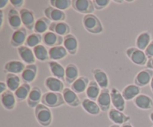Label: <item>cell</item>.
I'll return each mask as SVG.
<instances>
[{
  "label": "cell",
  "mask_w": 153,
  "mask_h": 127,
  "mask_svg": "<svg viewBox=\"0 0 153 127\" xmlns=\"http://www.w3.org/2000/svg\"><path fill=\"white\" fill-rule=\"evenodd\" d=\"M82 24L84 28L91 34H99L103 31V25L101 21L96 15L93 13L84 16Z\"/></svg>",
  "instance_id": "6da1fadb"
},
{
  "label": "cell",
  "mask_w": 153,
  "mask_h": 127,
  "mask_svg": "<svg viewBox=\"0 0 153 127\" xmlns=\"http://www.w3.org/2000/svg\"><path fill=\"white\" fill-rule=\"evenodd\" d=\"M34 115L37 122L43 126H48L52 123V114L51 110L42 103L34 108Z\"/></svg>",
  "instance_id": "7a4b0ae2"
},
{
  "label": "cell",
  "mask_w": 153,
  "mask_h": 127,
  "mask_svg": "<svg viewBox=\"0 0 153 127\" xmlns=\"http://www.w3.org/2000/svg\"><path fill=\"white\" fill-rule=\"evenodd\" d=\"M41 102L48 108H57L63 105L65 101L61 93L48 91L43 94Z\"/></svg>",
  "instance_id": "3957f363"
},
{
  "label": "cell",
  "mask_w": 153,
  "mask_h": 127,
  "mask_svg": "<svg viewBox=\"0 0 153 127\" xmlns=\"http://www.w3.org/2000/svg\"><path fill=\"white\" fill-rule=\"evenodd\" d=\"M126 54L131 62L138 66L146 65L148 58L143 51L137 47H129L126 50Z\"/></svg>",
  "instance_id": "277c9868"
},
{
  "label": "cell",
  "mask_w": 153,
  "mask_h": 127,
  "mask_svg": "<svg viewBox=\"0 0 153 127\" xmlns=\"http://www.w3.org/2000/svg\"><path fill=\"white\" fill-rule=\"evenodd\" d=\"M72 7L76 11L83 14H91L95 10L94 3L91 0H73Z\"/></svg>",
  "instance_id": "5b68a950"
},
{
  "label": "cell",
  "mask_w": 153,
  "mask_h": 127,
  "mask_svg": "<svg viewBox=\"0 0 153 127\" xmlns=\"http://www.w3.org/2000/svg\"><path fill=\"white\" fill-rule=\"evenodd\" d=\"M153 77V70L146 68L137 73L134 79V83L137 86L142 88L150 84Z\"/></svg>",
  "instance_id": "8992f818"
},
{
  "label": "cell",
  "mask_w": 153,
  "mask_h": 127,
  "mask_svg": "<svg viewBox=\"0 0 153 127\" xmlns=\"http://www.w3.org/2000/svg\"><path fill=\"white\" fill-rule=\"evenodd\" d=\"M110 91L111 104L113 105L114 108L123 112L126 108V100L122 93L120 92L119 90L116 88H112Z\"/></svg>",
  "instance_id": "52a82bcc"
},
{
  "label": "cell",
  "mask_w": 153,
  "mask_h": 127,
  "mask_svg": "<svg viewBox=\"0 0 153 127\" xmlns=\"http://www.w3.org/2000/svg\"><path fill=\"white\" fill-rule=\"evenodd\" d=\"M42 42L45 46H47L50 48L57 46H61V44L64 43V37L49 31L43 34Z\"/></svg>",
  "instance_id": "ba28073f"
},
{
  "label": "cell",
  "mask_w": 153,
  "mask_h": 127,
  "mask_svg": "<svg viewBox=\"0 0 153 127\" xmlns=\"http://www.w3.org/2000/svg\"><path fill=\"white\" fill-rule=\"evenodd\" d=\"M97 102L102 111H109L111 104V91L108 88L101 90Z\"/></svg>",
  "instance_id": "9c48e42d"
},
{
  "label": "cell",
  "mask_w": 153,
  "mask_h": 127,
  "mask_svg": "<svg viewBox=\"0 0 153 127\" xmlns=\"http://www.w3.org/2000/svg\"><path fill=\"white\" fill-rule=\"evenodd\" d=\"M19 14L22 23L25 28H28V30H34L36 22L34 13L28 8H22L19 10Z\"/></svg>",
  "instance_id": "30bf717a"
},
{
  "label": "cell",
  "mask_w": 153,
  "mask_h": 127,
  "mask_svg": "<svg viewBox=\"0 0 153 127\" xmlns=\"http://www.w3.org/2000/svg\"><path fill=\"white\" fill-rule=\"evenodd\" d=\"M28 37V32L25 28H20L12 34L10 44L13 47H20L23 46Z\"/></svg>",
  "instance_id": "8fae6325"
},
{
  "label": "cell",
  "mask_w": 153,
  "mask_h": 127,
  "mask_svg": "<svg viewBox=\"0 0 153 127\" xmlns=\"http://www.w3.org/2000/svg\"><path fill=\"white\" fill-rule=\"evenodd\" d=\"M45 87L51 92L61 93L64 90V85L63 81L54 76H49L45 79Z\"/></svg>",
  "instance_id": "7c38bea8"
},
{
  "label": "cell",
  "mask_w": 153,
  "mask_h": 127,
  "mask_svg": "<svg viewBox=\"0 0 153 127\" xmlns=\"http://www.w3.org/2000/svg\"><path fill=\"white\" fill-rule=\"evenodd\" d=\"M44 14L46 17L52 22H64L67 18L65 13L63 10H58L52 6L45 8Z\"/></svg>",
  "instance_id": "4fadbf2b"
},
{
  "label": "cell",
  "mask_w": 153,
  "mask_h": 127,
  "mask_svg": "<svg viewBox=\"0 0 153 127\" xmlns=\"http://www.w3.org/2000/svg\"><path fill=\"white\" fill-rule=\"evenodd\" d=\"M17 53L22 62L25 64H28V65H29V64H34L35 63V55L31 48L26 46H22L20 47H18Z\"/></svg>",
  "instance_id": "5bb4252c"
},
{
  "label": "cell",
  "mask_w": 153,
  "mask_h": 127,
  "mask_svg": "<svg viewBox=\"0 0 153 127\" xmlns=\"http://www.w3.org/2000/svg\"><path fill=\"white\" fill-rule=\"evenodd\" d=\"M133 103L138 108L142 110H149L153 108V100L149 96L140 94L133 100Z\"/></svg>",
  "instance_id": "9a60e30c"
},
{
  "label": "cell",
  "mask_w": 153,
  "mask_h": 127,
  "mask_svg": "<svg viewBox=\"0 0 153 127\" xmlns=\"http://www.w3.org/2000/svg\"><path fill=\"white\" fill-rule=\"evenodd\" d=\"M108 115L109 119L117 125H123L130 120L129 116H127L123 112L120 111L114 108L109 110Z\"/></svg>",
  "instance_id": "2e32d148"
},
{
  "label": "cell",
  "mask_w": 153,
  "mask_h": 127,
  "mask_svg": "<svg viewBox=\"0 0 153 127\" xmlns=\"http://www.w3.org/2000/svg\"><path fill=\"white\" fill-rule=\"evenodd\" d=\"M38 68L36 64H29L25 67V70L21 73V78L24 83L30 84L35 80L37 76Z\"/></svg>",
  "instance_id": "e0dca14e"
},
{
  "label": "cell",
  "mask_w": 153,
  "mask_h": 127,
  "mask_svg": "<svg viewBox=\"0 0 153 127\" xmlns=\"http://www.w3.org/2000/svg\"><path fill=\"white\" fill-rule=\"evenodd\" d=\"M42 91L40 88L37 86H34L31 88V91H30L28 97L27 98V104L30 108H35L42 100Z\"/></svg>",
  "instance_id": "ac0fdd59"
},
{
  "label": "cell",
  "mask_w": 153,
  "mask_h": 127,
  "mask_svg": "<svg viewBox=\"0 0 153 127\" xmlns=\"http://www.w3.org/2000/svg\"><path fill=\"white\" fill-rule=\"evenodd\" d=\"M1 105L6 110L11 111L16 106V99L14 94L10 90H7L1 94Z\"/></svg>",
  "instance_id": "d6986e66"
},
{
  "label": "cell",
  "mask_w": 153,
  "mask_h": 127,
  "mask_svg": "<svg viewBox=\"0 0 153 127\" xmlns=\"http://www.w3.org/2000/svg\"><path fill=\"white\" fill-rule=\"evenodd\" d=\"M93 76L94 79L102 89H106L109 86V79L107 73L102 70L99 68L93 69Z\"/></svg>",
  "instance_id": "ffe728a7"
},
{
  "label": "cell",
  "mask_w": 153,
  "mask_h": 127,
  "mask_svg": "<svg viewBox=\"0 0 153 127\" xmlns=\"http://www.w3.org/2000/svg\"><path fill=\"white\" fill-rule=\"evenodd\" d=\"M62 95L65 103L71 107H77L81 104V100L78 97L77 94L75 93L71 88H64V91L62 92Z\"/></svg>",
  "instance_id": "44dd1931"
},
{
  "label": "cell",
  "mask_w": 153,
  "mask_h": 127,
  "mask_svg": "<svg viewBox=\"0 0 153 127\" xmlns=\"http://www.w3.org/2000/svg\"><path fill=\"white\" fill-rule=\"evenodd\" d=\"M64 46L70 55H76L79 48V43L76 36L70 34L64 37Z\"/></svg>",
  "instance_id": "7402d4cb"
},
{
  "label": "cell",
  "mask_w": 153,
  "mask_h": 127,
  "mask_svg": "<svg viewBox=\"0 0 153 127\" xmlns=\"http://www.w3.org/2000/svg\"><path fill=\"white\" fill-rule=\"evenodd\" d=\"M7 22L12 29L15 31L19 29L22 24L19 12H18V10L15 8L10 9L7 13Z\"/></svg>",
  "instance_id": "603a6c76"
},
{
  "label": "cell",
  "mask_w": 153,
  "mask_h": 127,
  "mask_svg": "<svg viewBox=\"0 0 153 127\" xmlns=\"http://www.w3.org/2000/svg\"><path fill=\"white\" fill-rule=\"evenodd\" d=\"M49 31L64 37L70 34V27L66 22H52Z\"/></svg>",
  "instance_id": "cb8c5ba5"
},
{
  "label": "cell",
  "mask_w": 153,
  "mask_h": 127,
  "mask_svg": "<svg viewBox=\"0 0 153 127\" xmlns=\"http://www.w3.org/2000/svg\"><path fill=\"white\" fill-rule=\"evenodd\" d=\"M25 63L20 61L13 60L6 63L4 66V71L8 73H13V74H19L22 73L25 70Z\"/></svg>",
  "instance_id": "d4e9b609"
},
{
  "label": "cell",
  "mask_w": 153,
  "mask_h": 127,
  "mask_svg": "<svg viewBox=\"0 0 153 127\" xmlns=\"http://www.w3.org/2000/svg\"><path fill=\"white\" fill-rule=\"evenodd\" d=\"M48 67L54 77L61 81L65 80V68L61 64L55 61H48Z\"/></svg>",
  "instance_id": "484cf974"
},
{
  "label": "cell",
  "mask_w": 153,
  "mask_h": 127,
  "mask_svg": "<svg viewBox=\"0 0 153 127\" xmlns=\"http://www.w3.org/2000/svg\"><path fill=\"white\" fill-rule=\"evenodd\" d=\"M68 52L64 46H57L49 48V59L52 61H58L62 60L67 56Z\"/></svg>",
  "instance_id": "4316f807"
},
{
  "label": "cell",
  "mask_w": 153,
  "mask_h": 127,
  "mask_svg": "<svg viewBox=\"0 0 153 127\" xmlns=\"http://www.w3.org/2000/svg\"><path fill=\"white\" fill-rule=\"evenodd\" d=\"M140 92H141V88L140 87L137 86L136 85H128L123 89L121 93L126 101H129L134 100L137 96L140 95Z\"/></svg>",
  "instance_id": "83f0119b"
},
{
  "label": "cell",
  "mask_w": 153,
  "mask_h": 127,
  "mask_svg": "<svg viewBox=\"0 0 153 127\" xmlns=\"http://www.w3.org/2000/svg\"><path fill=\"white\" fill-rule=\"evenodd\" d=\"M90 81L86 76H80L71 85V89L76 94H82L86 91Z\"/></svg>",
  "instance_id": "f1b7e54d"
},
{
  "label": "cell",
  "mask_w": 153,
  "mask_h": 127,
  "mask_svg": "<svg viewBox=\"0 0 153 127\" xmlns=\"http://www.w3.org/2000/svg\"><path fill=\"white\" fill-rule=\"evenodd\" d=\"M82 106L87 113L91 115H98L101 111V109L97 102L88 98H85L82 100Z\"/></svg>",
  "instance_id": "f546056e"
},
{
  "label": "cell",
  "mask_w": 153,
  "mask_h": 127,
  "mask_svg": "<svg viewBox=\"0 0 153 127\" xmlns=\"http://www.w3.org/2000/svg\"><path fill=\"white\" fill-rule=\"evenodd\" d=\"M52 21L49 20L46 16H43L36 20L35 25H34V31L39 34H44L45 33L49 31V26H50Z\"/></svg>",
  "instance_id": "4dcf8cb0"
},
{
  "label": "cell",
  "mask_w": 153,
  "mask_h": 127,
  "mask_svg": "<svg viewBox=\"0 0 153 127\" xmlns=\"http://www.w3.org/2000/svg\"><path fill=\"white\" fill-rule=\"evenodd\" d=\"M79 70L74 64H69L65 68V81L68 84H72L79 78Z\"/></svg>",
  "instance_id": "1f68e13d"
},
{
  "label": "cell",
  "mask_w": 153,
  "mask_h": 127,
  "mask_svg": "<svg viewBox=\"0 0 153 127\" xmlns=\"http://www.w3.org/2000/svg\"><path fill=\"white\" fill-rule=\"evenodd\" d=\"M151 41L152 40H151L150 33L149 31H143L136 38L135 44L137 49L143 51L149 46Z\"/></svg>",
  "instance_id": "d6a6232c"
},
{
  "label": "cell",
  "mask_w": 153,
  "mask_h": 127,
  "mask_svg": "<svg viewBox=\"0 0 153 127\" xmlns=\"http://www.w3.org/2000/svg\"><path fill=\"white\" fill-rule=\"evenodd\" d=\"M100 87L95 80L90 81L89 85L86 90V95L88 99L94 101H97L101 92Z\"/></svg>",
  "instance_id": "836d02e7"
},
{
  "label": "cell",
  "mask_w": 153,
  "mask_h": 127,
  "mask_svg": "<svg viewBox=\"0 0 153 127\" xmlns=\"http://www.w3.org/2000/svg\"><path fill=\"white\" fill-rule=\"evenodd\" d=\"M31 88L29 84H21L20 86L14 92V95L16 100L18 102H22L24 101L25 100H27V98L28 97V94H29L30 91H31Z\"/></svg>",
  "instance_id": "e575fe53"
},
{
  "label": "cell",
  "mask_w": 153,
  "mask_h": 127,
  "mask_svg": "<svg viewBox=\"0 0 153 127\" xmlns=\"http://www.w3.org/2000/svg\"><path fill=\"white\" fill-rule=\"evenodd\" d=\"M20 79L16 74H13V73H7L6 75V84H7V88L10 91H16L18 89L20 84Z\"/></svg>",
  "instance_id": "d590c367"
},
{
  "label": "cell",
  "mask_w": 153,
  "mask_h": 127,
  "mask_svg": "<svg viewBox=\"0 0 153 127\" xmlns=\"http://www.w3.org/2000/svg\"><path fill=\"white\" fill-rule=\"evenodd\" d=\"M33 52L35 55L36 59L40 61H46L49 59V50L44 45L40 44L33 48Z\"/></svg>",
  "instance_id": "8d00e7d4"
},
{
  "label": "cell",
  "mask_w": 153,
  "mask_h": 127,
  "mask_svg": "<svg viewBox=\"0 0 153 127\" xmlns=\"http://www.w3.org/2000/svg\"><path fill=\"white\" fill-rule=\"evenodd\" d=\"M42 40H43V35L37 34V33H32L27 37L25 46L29 48H34L35 46L40 45Z\"/></svg>",
  "instance_id": "74e56055"
},
{
  "label": "cell",
  "mask_w": 153,
  "mask_h": 127,
  "mask_svg": "<svg viewBox=\"0 0 153 127\" xmlns=\"http://www.w3.org/2000/svg\"><path fill=\"white\" fill-rule=\"evenodd\" d=\"M49 3L52 7L64 11V10H67L71 7L73 1L71 0H50Z\"/></svg>",
  "instance_id": "f35d334b"
},
{
  "label": "cell",
  "mask_w": 153,
  "mask_h": 127,
  "mask_svg": "<svg viewBox=\"0 0 153 127\" xmlns=\"http://www.w3.org/2000/svg\"><path fill=\"white\" fill-rule=\"evenodd\" d=\"M94 7L96 10H102L110 4V0H93Z\"/></svg>",
  "instance_id": "ab89813d"
},
{
  "label": "cell",
  "mask_w": 153,
  "mask_h": 127,
  "mask_svg": "<svg viewBox=\"0 0 153 127\" xmlns=\"http://www.w3.org/2000/svg\"><path fill=\"white\" fill-rule=\"evenodd\" d=\"M145 54H146L147 58H151L153 57V40L150 42L149 46L146 47V49L144 50Z\"/></svg>",
  "instance_id": "60d3db41"
},
{
  "label": "cell",
  "mask_w": 153,
  "mask_h": 127,
  "mask_svg": "<svg viewBox=\"0 0 153 127\" xmlns=\"http://www.w3.org/2000/svg\"><path fill=\"white\" fill-rule=\"evenodd\" d=\"M10 2L11 3L12 5L15 8H20L25 4V1L24 0H10Z\"/></svg>",
  "instance_id": "b9f144b4"
},
{
  "label": "cell",
  "mask_w": 153,
  "mask_h": 127,
  "mask_svg": "<svg viewBox=\"0 0 153 127\" xmlns=\"http://www.w3.org/2000/svg\"><path fill=\"white\" fill-rule=\"evenodd\" d=\"M7 84H6V82H3V81H1V82H0V93L1 94H3V93L4 92V91H7Z\"/></svg>",
  "instance_id": "7bdbcfd3"
},
{
  "label": "cell",
  "mask_w": 153,
  "mask_h": 127,
  "mask_svg": "<svg viewBox=\"0 0 153 127\" xmlns=\"http://www.w3.org/2000/svg\"><path fill=\"white\" fill-rule=\"evenodd\" d=\"M146 66L148 69H149V70H153V57L148 59Z\"/></svg>",
  "instance_id": "ee69618b"
},
{
  "label": "cell",
  "mask_w": 153,
  "mask_h": 127,
  "mask_svg": "<svg viewBox=\"0 0 153 127\" xmlns=\"http://www.w3.org/2000/svg\"><path fill=\"white\" fill-rule=\"evenodd\" d=\"M9 1H8V0H1L0 1V9L2 10L4 7H6Z\"/></svg>",
  "instance_id": "f6af8a7d"
},
{
  "label": "cell",
  "mask_w": 153,
  "mask_h": 127,
  "mask_svg": "<svg viewBox=\"0 0 153 127\" xmlns=\"http://www.w3.org/2000/svg\"><path fill=\"white\" fill-rule=\"evenodd\" d=\"M0 16H1V25H0V27H2V25H3V18H4V15H3V11L2 10H0Z\"/></svg>",
  "instance_id": "bcb514c9"
},
{
  "label": "cell",
  "mask_w": 153,
  "mask_h": 127,
  "mask_svg": "<svg viewBox=\"0 0 153 127\" xmlns=\"http://www.w3.org/2000/svg\"><path fill=\"white\" fill-rule=\"evenodd\" d=\"M121 127H133V126L131 125V124L128 123H126L122 125V126H121Z\"/></svg>",
  "instance_id": "7dc6e473"
},
{
  "label": "cell",
  "mask_w": 153,
  "mask_h": 127,
  "mask_svg": "<svg viewBox=\"0 0 153 127\" xmlns=\"http://www.w3.org/2000/svg\"><path fill=\"white\" fill-rule=\"evenodd\" d=\"M150 88H151V91H152V92L153 93V77L152 79V80H151V82H150Z\"/></svg>",
  "instance_id": "c3c4849f"
},
{
  "label": "cell",
  "mask_w": 153,
  "mask_h": 127,
  "mask_svg": "<svg viewBox=\"0 0 153 127\" xmlns=\"http://www.w3.org/2000/svg\"><path fill=\"white\" fill-rule=\"evenodd\" d=\"M114 2H117V3H123V2H124V1H124V0H114Z\"/></svg>",
  "instance_id": "681fc988"
},
{
  "label": "cell",
  "mask_w": 153,
  "mask_h": 127,
  "mask_svg": "<svg viewBox=\"0 0 153 127\" xmlns=\"http://www.w3.org/2000/svg\"><path fill=\"white\" fill-rule=\"evenodd\" d=\"M149 118H150V120H152V122H153V111L150 114V115H149Z\"/></svg>",
  "instance_id": "f907efd6"
},
{
  "label": "cell",
  "mask_w": 153,
  "mask_h": 127,
  "mask_svg": "<svg viewBox=\"0 0 153 127\" xmlns=\"http://www.w3.org/2000/svg\"><path fill=\"white\" fill-rule=\"evenodd\" d=\"M110 127H120V125H117V124H113V125L111 126Z\"/></svg>",
  "instance_id": "816d5d0a"
},
{
  "label": "cell",
  "mask_w": 153,
  "mask_h": 127,
  "mask_svg": "<svg viewBox=\"0 0 153 127\" xmlns=\"http://www.w3.org/2000/svg\"><path fill=\"white\" fill-rule=\"evenodd\" d=\"M152 127H153V126H152Z\"/></svg>",
  "instance_id": "f5cc1de1"
}]
</instances>
